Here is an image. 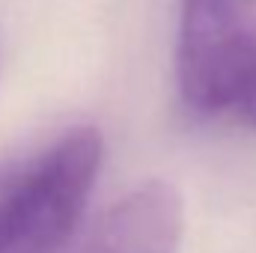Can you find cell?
<instances>
[{
  "mask_svg": "<svg viewBox=\"0 0 256 253\" xmlns=\"http://www.w3.org/2000/svg\"><path fill=\"white\" fill-rule=\"evenodd\" d=\"M102 170L96 128H72L15 167L3 253H54L74 232Z\"/></svg>",
  "mask_w": 256,
  "mask_h": 253,
  "instance_id": "6da1fadb",
  "label": "cell"
},
{
  "mask_svg": "<svg viewBox=\"0 0 256 253\" xmlns=\"http://www.w3.org/2000/svg\"><path fill=\"white\" fill-rule=\"evenodd\" d=\"M256 68V0H179L176 80L196 116L236 110Z\"/></svg>",
  "mask_w": 256,
  "mask_h": 253,
  "instance_id": "7a4b0ae2",
  "label": "cell"
},
{
  "mask_svg": "<svg viewBox=\"0 0 256 253\" xmlns=\"http://www.w3.org/2000/svg\"><path fill=\"white\" fill-rule=\"evenodd\" d=\"M185 230L179 190L149 179L116 200L80 253H176Z\"/></svg>",
  "mask_w": 256,
  "mask_h": 253,
  "instance_id": "3957f363",
  "label": "cell"
},
{
  "mask_svg": "<svg viewBox=\"0 0 256 253\" xmlns=\"http://www.w3.org/2000/svg\"><path fill=\"white\" fill-rule=\"evenodd\" d=\"M232 116H236L238 122H244V126L256 128V68L250 72V78H248V84H244V92H242V98H238Z\"/></svg>",
  "mask_w": 256,
  "mask_h": 253,
  "instance_id": "277c9868",
  "label": "cell"
},
{
  "mask_svg": "<svg viewBox=\"0 0 256 253\" xmlns=\"http://www.w3.org/2000/svg\"><path fill=\"white\" fill-rule=\"evenodd\" d=\"M12 182H15V164H0V253L6 244V212H9Z\"/></svg>",
  "mask_w": 256,
  "mask_h": 253,
  "instance_id": "5b68a950",
  "label": "cell"
}]
</instances>
